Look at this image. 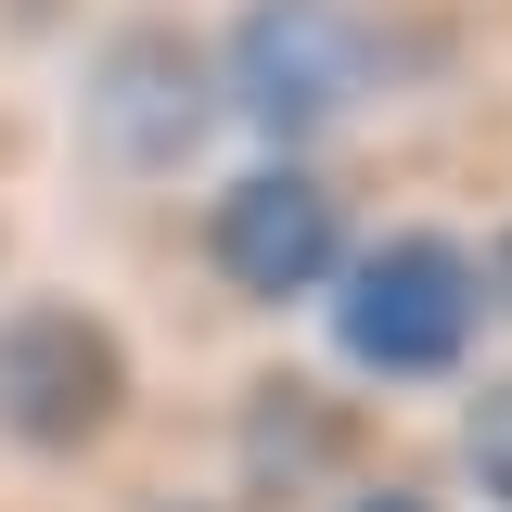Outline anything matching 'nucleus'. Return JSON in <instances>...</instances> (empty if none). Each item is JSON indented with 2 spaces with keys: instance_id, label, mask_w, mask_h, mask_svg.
I'll return each instance as SVG.
<instances>
[{
  "instance_id": "f257e3e1",
  "label": "nucleus",
  "mask_w": 512,
  "mask_h": 512,
  "mask_svg": "<svg viewBox=\"0 0 512 512\" xmlns=\"http://www.w3.org/2000/svg\"><path fill=\"white\" fill-rule=\"evenodd\" d=\"M333 346H346L359 372H448V359L474 346V256L436 244V231L346 256V282H333Z\"/></svg>"
},
{
  "instance_id": "f03ea898",
  "label": "nucleus",
  "mask_w": 512,
  "mask_h": 512,
  "mask_svg": "<svg viewBox=\"0 0 512 512\" xmlns=\"http://www.w3.org/2000/svg\"><path fill=\"white\" fill-rule=\"evenodd\" d=\"M128 397V359L90 308H13L0 320V436L26 448H90Z\"/></svg>"
},
{
  "instance_id": "7ed1b4c3",
  "label": "nucleus",
  "mask_w": 512,
  "mask_h": 512,
  "mask_svg": "<svg viewBox=\"0 0 512 512\" xmlns=\"http://www.w3.org/2000/svg\"><path fill=\"white\" fill-rule=\"evenodd\" d=\"M218 90H231L269 141H308V128H333L346 90H359V26H346L333 0H256L244 26H231V77H218Z\"/></svg>"
},
{
  "instance_id": "423d86ee",
  "label": "nucleus",
  "mask_w": 512,
  "mask_h": 512,
  "mask_svg": "<svg viewBox=\"0 0 512 512\" xmlns=\"http://www.w3.org/2000/svg\"><path fill=\"white\" fill-rule=\"evenodd\" d=\"M461 461H474V474L512 500V384H500V397H474V423H461Z\"/></svg>"
},
{
  "instance_id": "20e7f679",
  "label": "nucleus",
  "mask_w": 512,
  "mask_h": 512,
  "mask_svg": "<svg viewBox=\"0 0 512 512\" xmlns=\"http://www.w3.org/2000/svg\"><path fill=\"white\" fill-rule=\"evenodd\" d=\"M205 244H218V269L244 295H308V282H333V256H346V205L308 167H256V180L218 192Z\"/></svg>"
},
{
  "instance_id": "39448f33",
  "label": "nucleus",
  "mask_w": 512,
  "mask_h": 512,
  "mask_svg": "<svg viewBox=\"0 0 512 512\" xmlns=\"http://www.w3.org/2000/svg\"><path fill=\"white\" fill-rule=\"evenodd\" d=\"M205 103H218V77L180 39H116L103 77H90V128H103L116 167H180L192 141H205Z\"/></svg>"
},
{
  "instance_id": "6e6552de",
  "label": "nucleus",
  "mask_w": 512,
  "mask_h": 512,
  "mask_svg": "<svg viewBox=\"0 0 512 512\" xmlns=\"http://www.w3.org/2000/svg\"><path fill=\"white\" fill-rule=\"evenodd\" d=\"M500 295H512V244H500Z\"/></svg>"
},
{
  "instance_id": "0eeeda50",
  "label": "nucleus",
  "mask_w": 512,
  "mask_h": 512,
  "mask_svg": "<svg viewBox=\"0 0 512 512\" xmlns=\"http://www.w3.org/2000/svg\"><path fill=\"white\" fill-rule=\"evenodd\" d=\"M359 512H423V500H359Z\"/></svg>"
}]
</instances>
